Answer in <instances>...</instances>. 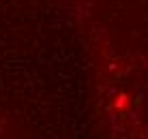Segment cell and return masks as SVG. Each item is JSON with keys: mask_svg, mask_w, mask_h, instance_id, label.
I'll use <instances>...</instances> for the list:
<instances>
[{"mask_svg": "<svg viewBox=\"0 0 148 139\" xmlns=\"http://www.w3.org/2000/svg\"><path fill=\"white\" fill-rule=\"evenodd\" d=\"M127 103H129V101H127V96L120 94L118 99H116V107H120V109H122V107H127Z\"/></svg>", "mask_w": 148, "mask_h": 139, "instance_id": "6da1fadb", "label": "cell"}]
</instances>
